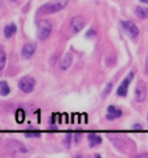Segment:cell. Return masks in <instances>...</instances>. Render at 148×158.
Returning a JSON list of instances; mask_svg holds the SVG:
<instances>
[{
    "label": "cell",
    "instance_id": "8",
    "mask_svg": "<svg viewBox=\"0 0 148 158\" xmlns=\"http://www.w3.org/2000/svg\"><path fill=\"white\" fill-rule=\"evenodd\" d=\"M7 148L11 152H15V153H27V148L24 146L21 142H19L16 140H9V141H7Z\"/></svg>",
    "mask_w": 148,
    "mask_h": 158
},
{
    "label": "cell",
    "instance_id": "12",
    "mask_svg": "<svg viewBox=\"0 0 148 158\" xmlns=\"http://www.w3.org/2000/svg\"><path fill=\"white\" fill-rule=\"evenodd\" d=\"M122 116V111L115 108L114 106H110L108 107V113H107V120H114V118H118Z\"/></svg>",
    "mask_w": 148,
    "mask_h": 158
},
{
    "label": "cell",
    "instance_id": "11",
    "mask_svg": "<svg viewBox=\"0 0 148 158\" xmlns=\"http://www.w3.org/2000/svg\"><path fill=\"white\" fill-rule=\"evenodd\" d=\"M72 62H73V54L69 52V53H66L65 56H63V58L61 59V62H60V69H61V70H66V69L70 67Z\"/></svg>",
    "mask_w": 148,
    "mask_h": 158
},
{
    "label": "cell",
    "instance_id": "10",
    "mask_svg": "<svg viewBox=\"0 0 148 158\" xmlns=\"http://www.w3.org/2000/svg\"><path fill=\"white\" fill-rule=\"evenodd\" d=\"M110 140L114 142V145L118 148L119 150L122 152H126L124 148H127V145H134L130 140H127V138H120V137H110Z\"/></svg>",
    "mask_w": 148,
    "mask_h": 158
},
{
    "label": "cell",
    "instance_id": "22",
    "mask_svg": "<svg viewBox=\"0 0 148 158\" xmlns=\"http://www.w3.org/2000/svg\"><path fill=\"white\" fill-rule=\"evenodd\" d=\"M146 70L148 71V57L146 58Z\"/></svg>",
    "mask_w": 148,
    "mask_h": 158
},
{
    "label": "cell",
    "instance_id": "5",
    "mask_svg": "<svg viewBox=\"0 0 148 158\" xmlns=\"http://www.w3.org/2000/svg\"><path fill=\"white\" fill-rule=\"evenodd\" d=\"M83 27H85V19L82 16H74L72 20H70V29L73 33H78L81 32Z\"/></svg>",
    "mask_w": 148,
    "mask_h": 158
},
{
    "label": "cell",
    "instance_id": "6",
    "mask_svg": "<svg viewBox=\"0 0 148 158\" xmlns=\"http://www.w3.org/2000/svg\"><path fill=\"white\" fill-rule=\"evenodd\" d=\"M147 98V87H146V83L140 81L139 83L136 85L135 88V99L136 102H144Z\"/></svg>",
    "mask_w": 148,
    "mask_h": 158
},
{
    "label": "cell",
    "instance_id": "24",
    "mask_svg": "<svg viewBox=\"0 0 148 158\" xmlns=\"http://www.w3.org/2000/svg\"><path fill=\"white\" fill-rule=\"evenodd\" d=\"M140 2H143V3H146V4H148V0H140Z\"/></svg>",
    "mask_w": 148,
    "mask_h": 158
},
{
    "label": "cell",
    "instance_id": "20",
    "mask_svg": "<svg viewBox=\"0 0 148 158\" xmlns=\"http://www.w3.org/2000/svg\"><path fill=\"white\" fill-rule=\"evenodd\" d=\"M111 87H112V85H111V83H108V85H107V87L105 88V91H103V96H106V95H107V94H108V92H110V90H111Z\"/></svg>",
    "mask_w": 148,
    "mask_h": 158
},
{
    "label": "cell",
    "instance_id": "1",
    "mask_svg": "<svg viewBox=\"0 0 148 158\" xmlns=\"http://www.w3.org/2000/svg\"><path fill=\"white\" fill-rule=\"evenodd\" d=\"M66 4H67V0H53V2H49L41 6L38 11L42 13H56L65 8Z\"/></svg>",
    "mask_w": 148,
    "mask_h": 158
},
{
    "label": "cell",
    "instance_id": "9",
    "mask_svg": "<svg viewBox=\"0 0 148 158\" xmlns=\"http://www.w3.org/2000/svg\"><path fill=\"white\" fill-rule=\"evenodd\" d=\"M132 77H134V73H130L128 74V77L124 79V81L122 82V85L118 87V91L116 94L119 96H126L127 95V90H128V85H130V82L132 81Z\"/></svg>",
    "mask_w": 148,
    "mask_h": 158
},
{
    "label": "cell",
    "instance_id": "4",
    "mask_svg": "<svg viewBox=\"0 0 148 158\" xmlns=\"http://www.w3.org/2000/svg\"><path fill=\"white\" fill-rule=\"evenodd\" d=\"M34 85H36V82H34V79L32 77H24L19 81V88L27 94L33 91Z\"/></svg>",
    "mask_w": 148,
    "mask_h": 158
},
{
    "label": "cell",
    "instance_id": "14",
    "mask_svg": "<svg viewBox=\"0 0 148 158\" xmlns=\"http://www.w3.org/2000/svg\"><path fill=\"white\" fill-rule=\"evenodd\" d=\"M135 15L139 19H147L148 17V8L144 7H136L135 8Z\"/></svg>",
    "mask_w": 148,
    "mask_h": 158
},
{
    "label": "cell",
    "instance_id": "21",
    "mask_svg": "<svg viewBox=\"0 0 148 158\" xmlns=\"http://www.w3.org/2000/svg\"><path fill=\"white\" fill-rule=\"evenodd\" d=\"M94 31H89V33H87V37H90V36H94Z\"/></svg>",
    "mask_w": 148,
    "mask_h": 158
},
{
    "label": "cell",
    "instance_id": "19",
    "mask_svg": "<svg viewBox=\"0 0 148 158\" xmlns=\"http://www.w3.org/2000/svg\"><path fill=\"white\" fill-rule=\"evenodd\" d=\"M24 135L27 137H40V133L38 132H25Z\"/></svg>",
    "mask_w": 148,
    "mask_h": 158
},
{
    "label": "cell",
    "instance_id": "13",
    "mask_svg": "<svg viewBox=\"0 0 148 158\" xmlns=\"http://www.w3.org/2000/svg\"><path fill=\"white\" fill-rule=\"evenodd\" d=\"M87 140H89V145L90 146H97L99 145L102 142V138L98 136V135H94V133H91V135L87 136Z\"/></svg>",
    "mask_w": 148,
    "mask_h": 158
},
{
    "label": "cell",
    "instance_id": "23",
    "mask_svg": "<svg viewBox=\"0 0 148 158\" xmlns=\"http://www.w3.org/2000/svg\"><path fill=\"white\" fill-rule=\"evenodd\" d=\"M134 128H135V129H140V125L136 124V125H134Z\"/></svg>",
    "mask_w": 148,
    "mask_h": 158
},
{
    "label": "cell",
    "instance_id": "7",
    "mask_svg": "<svg viewBox=\"0 0 148 158\" xmlns=\"http://www.w3.org/2000/svg\"><path fill=\"white\" fill-rule=\"evenodd\" d=\"M34 52H36V44L34 42H27L21 49V57L24 59H29L31 57H33Z\"/></svg>",
    "mask_w": 148,
    "mask_h": 158
},
{
    "label": "cell",
    "instance_id": "17",
    "mask_svg": "<svg viewBox=\"0 0 148 158\" xmlns=\"http://www.w3.org/2000/svg\"><path fill=\"white\" fill-rule=\"evenodd\" d=\"M6 61H7V56L6 53H4V50L2 48H0V71L4 69V66H6Z\"/></svg>",
    "mask_w": 148,
    "mask_h": 158
},
{
    "label": "cell",
    "instance_id": "16",
    "mask_svg": "<svg viewBox=\"0 0 148 158\" xmlns=\"http://www.w3.org/2000/svg\"><path fill=\"white\" fill-rule=\"evenodd\" d=\"M9 91H11V88H9L8 83L4 82V81L0 82V94H2L3 96H7L8 94H9Z\"/></svg>",
    "mask_w": 148,
    "mask_h": 158
},
{
    "label": "cell",
    "instance_id": "3",
    "mask_svg": "<svg viewBox=\"0 0 148 158\" xmlns=\"http://www.w3.org/2000/svg\"><path fill=\"white\" fill-rule=\"evenodd\" d=\"M120 25L123 28V31H124V33L127 36H130L131 38H136L139 36V28H137L132 21H122Z\"/></svg>",
    "mask_w": 148,
    "mask_h": 158
},
{
    "label": "cell",
    "instance_id": "18",
    "mask_svg": "<svg viewBox=\"0 0 148 158\" xmlns=\"http://www.w3.org/2000/svg\"><path fill=\"white\" fill-rule=\"evenodd\" d=\"M16 120H17V123H23L24 121V112L21 111V110H19L17 112H16Z\"/></svg>",
    "mask_w": 148,
    "mask_h": 158
},
{
    "label": "cell",
    "instance_id": "2",
    "mask_svg": "<svg viewBox=\"0 0 148 158\" xmlns=\"http://www.w3.org/2000/svg\"><path fill=\"white\" fill-rule=\"evenodd\" d=\"M52 32V24L48 20H40L37 23V37L38 40H46L49 37V34Z\"/></svg>",
    "mask_w": 148,
    "mask_h": 158
},
{
    "label": "cell",
    "instance_id": "15",
    "mask_svg": "<svg viewBox=\"0 0 148 158\" xmlns=\"http://www.w3.org/2000/svg\"><path fill=\"white\" fill-rule=\"evenodd\" d=\"M15 32H16V25L15 24H9V25H7L6 28H4V36H6L7 38L12 37Z\"/></svg>",
    "mask_w": 148,
    "mask_h": 158
}]
</instances>
